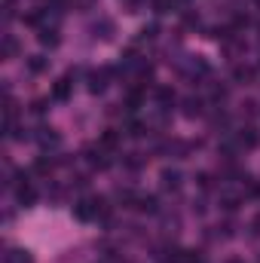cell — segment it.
<instances>
[{
  "instance_id": "5bb4252c",
  "label": "cell",
  "mask_w": 260,
  "mask_h": 263,
  "mask_svg": "<svg viewBox=\"0 0 260 263\" xmlns=\"http://www.w3.org/2000/svg\"><path fill=\"white\" fill-rule=\"evenodd\" d=\"M28 71H31V74H43V71H46V58H43V55L28 58Z\"/></svg>"
},
{
  "instance_id": "3957f363",
  "label": "cell",
  "mask_w": 260,
  "mask_h": 263,
  "mask_svg": "<svg viewBox=\"0 0 260 263\" xmlns=\"http://www.w3.org/2000/svg\"><path fill=\"white\" fill-rule=\"evenodd\" d=\"M15 199H19V205H22V208H28V205H34L37 193L31 190V184H28V181H22V184H19V190H15Z\"/></svg>"
},
{
  "instance_id": "cb8c5ba5",
  "label": "cell",
  "mask_w": 260,
  "mask_h": 263,
  "mask_svg": "<svg viewBox=\"0 0 260 263\" xmlns=\"http://www.w3.org/2000/svg\"><path fill=\"white\" fill-rule=\"evenodd\" d=\"M251 236H260V214L251 220Z\"/></svg>"
},
{
  "instance_id": "d4e9b609",
  "label": "cell",
  "mask_w": 260,
  "mask_h": 263,
  "mask_svg": "<svg viewBox=\"0 0 260 263\" xmlns=\"http://www.w3.org/2000/svg\"><path fill=\"white\" fill-rule=\"evenodd\" d=\"M257 3H260V0H257Z\"/></svg>"
},
{
  "instance_id": "7a4b0ae2",
  "label": "cell",
  "mask_w": 260,
  "mask_h": 263,
  "mask_svg": "<svg viewBox=\"0 0 260 263\" xmlns=\"http://www.w3.org/2000/svg\"><path fill=\"white\" fill-rule=\"evenodd\" d=\"M74 214H77V220H95V217H98L95 202H92V199H80V202L74 205Z\"/></svg>"
},
{
  "instance_id": "d6986e66",
  "label": "cell",
  "mask_w": 260,
  "mask_h": 263,
  "mask_svg": "<svg viewBox=\"0 0 260 263\" xmlns=\"http://www.w3.org/2000/svg\"><path fill=\"white\" fill-rule=\"evenodd\" d=\"M220 208H223V211H236V208H239V196H223Z\"/></svg>"
},
{
  "instance_id": "7c38bea8",
  "label": "cell",
  "mask_w": 260,
  "mask_h": 263,
  "mask_svg": "<svg viewBox=\"0 0 260 263\" xmlns=\"http://www.w3.org/2000/svg\"><path fill=\"white\" fill-rule=\"evenodd\" d=\"M184 113H187V116H199V113H202V101H199V98H187V101H184Z\"/></svg>"
},
{
  "instance_id": "ac0fdd59",
  "label": "cell",
  "mask_w": 260,
  "mask_h": 263,
  "mask_svg": "<svg viewBox=\"0 0 260 263\" xmlns=\"http://www.w3.org/2000/svg\"><path fill=\"white\" fill-rule=\"evenodd\" d=\"M52 165H55V162H52V159H46V156H40V159L37 162H34V171H37V174H46Z\"/></svg>"
},
{
  "instance_id": "8fae6325",
  "label": "cell",
  "mask_w": 260,
  "mask_h": 263,
  "mask_svg": "<svg viewBox=\"0 0 260 263\" xmlns=\"http://www.w3.org/2000/svg\"><path fill=\"white\" fill-rule=\"evenodd\" d=\"M257 144V132L254 129H242L239 132V147H254Z\"/></svg>"
},
{
  "instance_id": "2e32d148",
  "label": "cell",
  "mask_w": 260,
  "mask_h": 263,
  "mask_svg": "<svg viewBox=\"0 0 260 263\" xmlns=\"http://www.w3.org/2000/svg\"><path fill=\"white\" fill-rule=\"evenodd\" d=\"M126 135H129V138H141V135H144V122L129 119V122H126Z\"/></svg>"
},
{
  "instance_id": "44dd1931",
  "label": "cell",
  "mask_w": 260,
  "mask_h": 263,
  "mask_svg": "<svg viewBox=\"0 0 260 263\" xmlns=\"http://www.w3.org/2000/svg\"><path fill=\"white\" fill-rule=\"evenodd\" d=\"M31 110L37 113V116H40V113H46V101H43V98H40V101H34V104H31Z\"/></svg>"
},
{
  "instance_id": "603a6c76",
  "label": "cell",
  "mask_w": 260,
  "mask_h": 263,
  "mask_svg": "<svg viewBox=\"0 0 260 263\" xmlns=\"http://www.w3.org/2000/svg\"><path fill=\"white\" fill-rule=\"evenodd\" d=\"M126 165H129V168H138V165H141V159H138V153H129V159H126Z\"/></svg>"
},
{
  "instance_id": "30bf717a",
  "label": "cell",
  "mask_w": 260,
  "mask_h": 263,
  "mask_svg": "<svg viewBox=\"0 0 260 263\" xmlns=\"http://www.w3.org/2000/svg\"><path fill=\"white\" fill-rule=\"evenodd\" d=\"M40 43L43 46H58V31L55 28H43L40 31Z\"/></svg>"
},
{
  "instance_id": "4fadbf2b",
  "label": "cell",
  "mask_w": 260,
  "mask_h": 263,
  "mask_svg": "<svg viewBox=\"0 0 260 263\" xmlns=\"http://www.w3.org/2000/svg\"><path fill=\"white\" fill-rule=\"evenodd\" d=\"M40 132H43V135H37V138H40L43 147H58V135L52 132V129H40Z\"/></svg>"
},
{
  "instance_id": "ffe728a7",
  "label": "cell",
  "mask_w": 260,
  "mask_h": 263,
  "mask_svg": "<svg viewBox=\"0 0 260 263\" xmlns=\"http://www.w3.org/2000/svg\"><path fill=\"white\" fill-rule=\"evenodd\" d=\"M156 98H159L162 104H171V101H175V92H171V89H156Z\"/></svg>"
},
{
  "instance_id": "5b68a950",
  "label": "cell",
  "mask_w": 260,
  "mask_h": 263,
  "mask_svg": "<svg viewBox=\"0 0 260 263\" xmlns=\"http://www.w3.org/2000/svg\"><path fill=\"white\" fill-rule=\"evenodd\" d=\"M107 77H110V71H98V74H92V77H89V92H104V86H107Z\"/></svg>"
},
{
  "instance_id": "8992f818",
  "label": "cell",
  "mask_w": 260,
  "mask_h": 263,
  "mask_svg": "<svg viewBox=\"0 0 260 263\" xmlns=\"http://www.w3.org/2000/svg\"><path fill=\"white\" fill-rule=\"evenodd\" d=\"M162 187H165V190H178V187H181V171L165 168V171H162Z\"/></svg>"
},
{
  "instance_id": "7402d4cb",
  "label": "cell",
  "mask_w": 260,
  "mask_h": 263,
  "mask_svg": "<svg viewBox=\"0 0 260 263\" xmlns=\"http://www.w3.org/2000/svg\"><path fill=\"white\" fill-rule=\"evenodd\" d=\"M15 49H19V46H15V40H12V37H6V43H3V52H6V55H12Z\"/></svg>"
},
{
  "instance_id": "9a60e30c",
  "label": "cell",
  "mask_w": 260,
  "mask_h": 263,
  "mask_svg": "<svg viewBox=\"0 0 260 263\" xmlns=\"http://www.w3.org/2000/svg\"><path fill=\"white\" fill-rule=\"evenodd\" d=\"M233 77H236V83H248V80L254 77V67H245V64H239L236 71H233Z\"/></svg>"
},
{
  "instance_id": "9c48e42d",
  "label": "cell",
  "mask_w": 260,
  "mask_h": 263,
  "mask_svg": "<svg viewBox=\"0 0 260 263\" xmlns=\"http://www.w3.org/2000/svg\"><path fill=\"white\" fill-rule=\"evenodd\" d=\"M98 144H101L104 150H113V147L119 144V132H113V129H107V132H104V135L98 138Z\"/></svg>"
},
{
  "instance_id": "52a82bcc",
  "label": "cell",
  "mask_w": 260,
  "mask_h": 263,
  "mask_svg": "<svg viewBox=\"0 0 260 263\" xmlns=\"http://www.w3.org/2000/svg\"><path fill=\"white\" fill-rule=\"evenodd\" d=\"M6 263H34V257H31V251H25V248H9Z\"/></svg>"
},
{
  "instance_id": "ba28073f",
  "label": "cell",
  "mask_w": 260,
  "mask_h": 263,
  "mask_svg": "<svg viewBox=\"0 0 260 263\" xmlns=\"http://www.w3.org/2000/svg\"><path fill=\"white\" fill-rule=\"evenodd\" d=\"M52 98H55V101H67V98H71V80H58L55 89H52Z\"/></svg>"
},
{
  "instance_id": "484cf974",
  "label": "cell",
  "mask_w": 260,
  "mask_h": 263,
  "mask_svg": "<svg viewBox=\"0 0 260 263\" xmlns=\"http://www.w3.org/2000/svg\"><path fill=\"white\" fill-rule=\"evenodd\" d=\"M257 263H260V260H257Z\"/></svg>"
},
{
  "instance_id": "e0dca14e",
  "label": "cell",
  "mask_w": 260,
  "mask_h": 263,
  "mask_svg": "<svg viewBox=\"0 0 260 263\" xmlns=\"http://www.w3.org/2000/svg\"><path fill=\"white\" fill-rule=\"evenodd\" d=\"M141 101H144V95L135 89V92H129V95H126V107H129V110H135V107H141Z\"/></svg>"
},
{
  "instance_id": "277c9868",
  "label": "cell",
  "mask_w": 260,
  "mask_h": 263,
  "mask_svg": "<svg viewBox=\"0 0 260 263\" xmlns=\"http://www.w3.org/2000/svg\"><path fill=\"white\" fill-rule=\"evenodd\" d=\"M135 208L144 211V214H156V211H159V202H156V196H141L135 202Z\"/></svg>"
},
{
  "instance_id": "6da1fadb",
  "label": "cell",
  "mask_w": 260,
  "mask_h": 263,
  "mask_svg": "<svg viewBox=\"0 0 260 263\" xmlns=\"http://www.w3.org/2000/svg\"><path fill=\"white\" fill-rule=\"evenodd\" d=\"M86 162H89L92 168H107V165H110V159H107V153H104V147H101V144L86 150Z\"/></svg>"
}]
</instances>
